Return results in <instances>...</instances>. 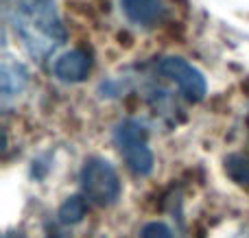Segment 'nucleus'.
I'll return each instance as SVG.
<instances>
[{"label":"nucleus","mask_w":249,"mask_h":238,"mask_svg":"<svg viewBox=\"0 0 249 238\" xmlns=\"http://www.w3.org/2000/svg\"><path fill=\"white\" fill-rule=\"evenodd\" d=\"M4 238H24V234H20V232H9Z\"/></svg>","instance_id":"obj_11"},{"label":"nucleus","mask_w":249,"mask_h":238,"mask_svg":"<svg viewBox=\"0 0 249 238\" xmlns=\"http://www.w3.org/2000/svg\"><path fill=\"white\" fill-rule=\"evenodd\" d=\"M114 140H116L131 173L144 177L153 170L155 160L149 149V131L140 120L127 118V120L118 122L116 131H114Z\"/></svg>","instance_id":"obj_2"},{"label":"nucleus","mask_w":249,"mask_h":238,"mask_svg":"<svg viewBox=\"0 0 249 238\" xmlns=\"http://www.w3.org/2000/svg\"><path fill=\"white\" fill-rule=\"evenodd\" d=\"M46 238H61L59 234H57V232H48V236Z\"/></svg>","instance_id":"obj_12"},{"label":"nucleus","mask_w":249,"mask_h":238,"mask_svg":"<svg viewBox=\"0 0 249 238\" xmlns=\"http://www.w3.org/2000/svg\"><path fill=\"white\" fill-rule=\"evenodd\" d=\"M4 16L26 52L39 61L66 42L55 0H4Z\"/></svg>","instance_id":"obj_1"},{"label":"nucleus","mask_w":249,"mask_h":238,"mask_svg":"<svg viewBox=\"0 0 249 238\" xmlns=\"http://www.w3.org/2000/svg\"><path fill=\"white\" fill-rule=\"evenodd\" d=\"M142 238H173V232L168 225H164V223H149V225H144V230H142Z\"/></svg>","instance_id":"obj_10"},{"label":"nucleus","mask_w":249,"mask_h":238,"mask_svg":"<svg viewBox=\"0 0 249 238\" xmlns=\"http://www.w3.org/2000/svg\"><path fill=\"white\" fill-rule=\"evenodd\" d=\"M124 16L140 26H155L164 17V4L160 0H121Z\"/></svg>","instance_id":"obj_7"},{"label":"nucleus","mask_w":249,"mask_h":238,"mask_svg":"<svg viewBox=\"0 0 249 238\" xmlns=\"http://www.w3.org/2000/svg\"><path fill=\"white\" fill-rule=\"evenodd\" d=\"M26 81H29V72L26 68L16 61L13 57H2V68H0V85H2V101L9 103L11 99L22 94Z\"/></svg>","instance_id":"obj_6"},{"label":"nucleus","mask_w":249,"mask_h":238,"mask_svg":"<svg viewBox=\"0 0 249 238\" xmlns=\"http://www.w3.org/2000/svg\"><path fill=\"white\" fill-rule=\"evenodd\" d=\"M225 170L230 173V177L236 179L238 184H249V157L234 155L225 162Z\"/></svg>","instance_id":"obj_9"},{"label":"nucleus","mask_w":249,"mask_h":238,"mask_svg":"<svg viewBox=\"0 0 249 238\" xmlns=\"http://www.w3.org/2000/svg\"><path fill=\"white\" fill-rule=\"evenodd\" d=\"M92 68V59L86 51H70L55 61V77L66 83H79L88 77Z\"/></svg>","instance_id":"obj_5"},{"label":"nucleus","mask_w":249,"mask_h":238,"mask_svg":"<svg viewBox=\"0 0 249 238\" xmlns=\"http://www.w3.org/2000/svg\"><path fill=\"white\" fill-rule=\"evenodd\" d=\"M86 212H88L86 199H81V197H70L59 208V221L64 223V225H74V223H79L86 217Z\"/></svg>","instance_id":"obj_8"},{"label":"nucleus","mask_w":249,"mask_h":238,"mask_svg":"<svg viewBox=\"0 0 249 238\" xmlns=\"http://www.w3.org/2000/svg\"><path fill=\"white\" fill-rule=\"evenodd\" d=\"M81 188L88 201L101 205H112L121 197V179L118 173L103 157H90L81 170Z\"/></svg>","instance_id":"obj_3"},{"label":"nucleus","mask_w":249,"mask_h":238,"mask_svg":"<svg viewBox=\"0 0 249 238\" xmlns=\"http://www.w3.org/2000/svg\"><path fill=\"white\" fill-rule=\"evenodd\" d=\"M160 72L166 79H171L173 83H177L181 94L188 101H193V103H197V101H201L206 96L208 92L206 77L181 57H164L160 61Z\"/></svg>","instance_id":"obj_4"}]
</instances>
